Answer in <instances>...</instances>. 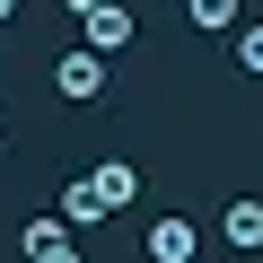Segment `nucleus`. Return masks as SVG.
<instances>
[{"mask_svg":"<svg viewBox=\"0 0 263 263\" xmlns=\"http://www.w3.org/2000/svg\"><path fill=\"white\" fill-rule=\"evenodd\" d=\"M193 254H202L193 219H158V228H149V263H193Z\"/></svg>","mask_w":263,"mask_h":263,"instance_id":"nucleus-5","label":"nucleus"},{"mask_svg":"<svg viewBox=\"0 0 263 263\" xmlns=\"http://www.w3.org/2000/svg\"><path fill=\"white\" fill-rule=\"evenodd\" d=\"M53 219H62V228L79 237V228H97V219H114V211L97 202V184H88V176H70V184H62V211H53Z\"/></svg>","mask_w":263,"mask_h":263,"instance_id":"nucleus-4","label":"nucleus"},{"mask_svg":"<svg viewBox=\"0 0 263 263\" xmlns=\"http://www.w3.org/2000/svg\"><path fill=\"white\" fill-rule=\"evenodd\" d=\"M219 246L254 254V246H263V202H228V211H219Z\"/></svg>","mask_w":263,"mask_h":263,"instance_id":"nucleus-6","label":"nucleus"},{"mask_svg":"<svg viewBox=\"0 0 263 263\" xmlns=\"http://www.w3.org/2000/svg\"><path fill=\"white\" fill-rule=\"evenodd\" d=\"M53 88H62L70 105H97V97H105V62H97L88 44H70V53L53 62Z\"/></svg>","mask_w":263,"mask_h":263,"instance_id":"nucleus-1","label":"nucleus"},{"mask_svg":"<svg viewBox=\"0 0 263 263\" xmlns=\"http://www.w3.org/2000/svg\"><path fill=\"white\" fill-rule=\"evenodd\" d=\"M62 9H70V18H79V27H88V18H97V9H114V0H62Z\"/></svg>","mask_w":263,"mask_h":263,"instance_id":"nucleus-10","label":"nucleus"},{"mask_svg":"<svg viewBox=\"0 0 263 263\" xmlns=\"http://www.w3.org/2000/svg\"><path fill=\"white\" fill-rule=\"evenodd\" d=\"M237 70H254V79H263V27H237Z\"/></svg>","mask_w":263,"mask_h":263,"instance_id":"nucleus-9","label":"nucleus"},{"mask_svg":"<svg viewBox=\"0 0 263 263\" xmlns=\"http://www.w3.org/2000/svg\"><path fill=\"white\" fill-rule=\"evenodd\" d=\"M184 18L202 35H237V0H184Z\"/></svg>","mask_w":263,"mask_h":263,"instance_id":"nucleus-7","label":"nucleus"},{"mask_svg":"<svg viewBox=\"0 0 263 263\" xmlns=\"http://www.w3.org/2000/svg\"><path fill=\"white\" fill-rule=\"evenodd\" d=\"M18 246H27V263H35V254H53V246H70V228H62V219H27V237H18Z\"/></svg>","mask_w":263,"mask_h":263,"instance_id":"nucleus-8","label":"nucleus"},{"mask_svg":"<svg viewBox=\"0 0 263 263\" xmlns=\"http://www.w3.org/2000/svg\"><path fill=\"white\" fill-rule=\"evenodd\" d=\"M35 263H88V254H79V246H53V254H35Z\"/></svg>","mask_w":263,"mask_h":263,"instance_id":"nucleus-11","label":"nucleus"},{"mask_svg":"<svg viewBox=\"0 0 263 263\" xmlns=\"http://www.w3.org/2000/svg\"><path fill=\"white\" fill-rule=\"evenodd\" d=\"M88 184H97V202H105V211H132V202H141V167H132V158L88 167Z\"/></svg>","mask_w":263,"mask_h":263,"instance_id":"nucleus-2","label":"nucleus"},{"mask_svg":"<svg viewBox=\"0 0 263 263\" xmlns=\"http://www.w3.org/2000/svg\"><path fill=\"white\" fill-rule=\"evenodd\" d=\"M9 18H18V0H0V27H9Z\"/></svg>","mask_w":263,"mask_h":263,"instance_id":"nucleus-12","label":"nucleus"},{"mask_svg":"<svg viewBox=\"0 0 263 263\" xmlns=\"http://www.w3.org/2000/svg\"><path fill=\"white\" fill-rule=\"evenodd\" d=\"M79 44H88L97 62H105V53H123V44H132V9H123V0H114V9H97V18L79 27Z\"/></svg>","mask_w":263,"mask_h":263,"instance_id":"nucleus-3","label":"nucleus"}]
</instances>
